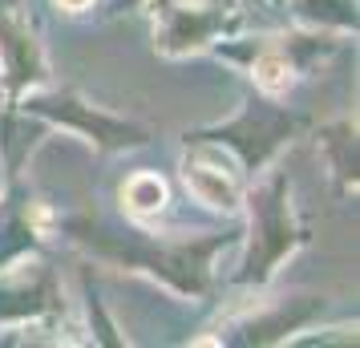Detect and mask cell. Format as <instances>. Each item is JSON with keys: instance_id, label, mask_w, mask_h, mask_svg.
Listing matches in <instances>:
<instances>
[{"instance_id": "cell-1", "label": "cell", "mask_w": 360, "mask_h": 348, "mask_svg": "<svg viewBox=\"0 0 360 348\" xmlns=\"http://www.w3.org/2000/svg\"><path fill=\"white\" fill-rule=\"evenodd\" d=\"M61 231L101 264L142 271L150 280L166 283L170 292H179L182 299H202L211 296L214 283V255L239 243L243 223L231 219L219 231L191 235L154 231L150 223H138V219H110L98 211H82V215L61 219Z\"/></svg>"}, {"instance_id": "cell-2", "label": "cell", "mask_w": 360, "mask_h": 348, "mask_svg": "<svg viewBox=\"0 0 360 348\" xmlns=\"http://www.w3.org/2000/svg\"><path fill=\"white\" fill-rule=\"evenodd\" d=\"M243 235H247V251L239 259V271L231 276V283L239 288H251L259 292L276 280V271L295 251L311 239L308 223L295 215V202H292V183L283 170H259L251 183H247L243 195Z\"/></svg>"}, {"instance_id": "cell-3", "label": "cell", "mask_w": 360, "mask_h": 348, "mask_svg": "<svg viewBox=\"0 0 360 348\" xmlns=\"http://www.w3.org/2000/svg\"><path fill=\"white\" fill-rule=\"evenodd\" d=\"M344 49V33L328 29H283V33H251V37H223L211 53L219 61L243 69L251 89L283 98L300 77H308L316 65H324L332 53Z\"/></svg>"}, {"instance_id": "cell-4", "label": "cell", "mask_w": 360, "mask_h": 348, "mask_svg": "<svg viewBox=\"0 0 360 348\" xmlns=\"http://www.w3.org/2000/svg\"><path fill=\"white\" fill-rule=\"evenodd\" d=\"M308 130V114L304 110H292L283 98H271V94H259V89H247L239 110L227 117V122H211L202 130H186L182 142H214L223 146L243 166L247 179H255L259 170L276 162V154L292 138Z\"/></svg>"}, {"instance_id": "cell-5", "label": "cell", "mask_w": 360, "mask_h": 348, "mask_svg": "<svg viewBox=\"0 0 360 348\" xmlns=\"http://www.w3.org/2000/svg\"><path fill=\"white\" fill-rule=\"evenodd\" d=\"M20 110H29L33 117H41L49 130H65L73 138H82L85 146H94L98 154H122V150L146 146L154 130L142 117L114 114L105 105H94L82 89L73 85H37L29 94H20Z\"/></svg>"}, {"instance_id": "cell-6", "label": "cell", "mask_w": 360, "mask_h": 348, "mask_svg": "<svg viewBox=\"0 0 360 348\" xmlns=\"http://www.w3.org/2000/svg\"><path fill=\"white\" fill-rule=\"evenodd\" d=\"M138 8H146L154 53L166 61L211 53V45L247 25L243 0H142Z\"/></svg>"}, {"instance_id": "cell-7", "label": "cell", "mask_w": 360, "mask_h": 348, "mask_svg": "<svg viewBox=\"0 0 360 348\" xmlns=\"http://www.w3.org/2000/svg\"><path fill=\"white\" fill-rule=\"evenodd\" d=\"M49 82V61L29 0H0V94L20 98Z\"/></svg>"}, {"instance_id": "cell-8", "label": "cell", "mask_w": 360, "mask_h": 348, "mask_svg": "<svg viewBox=\"0 0 360 348\" xmlns=\"http://www.w3.org/2000/svg\"><path fill=\"white\" fill-rule=\"evenodd\" d=\"M61 283L41 255H20L0 267V328H29L61 316Z\"/></svg>"}, {"instance_id": "cell-9", "label": "cell", "mask_w": 360, "mask_h": 348, "mask_svg": "<svg viewBox=\"0 0 360 348\" xmlns=\"http://www.w3.org/2000/svg\"><path fill=\"white\" fill-rule=\"evenodd\" d=\"M182 146L186 150H182V162H179V179L191 191V199L202 202L214 215L239 219L247 183H251L243 174V166L214 142H182Z\"/></svg>"}, {"instance_id": "cell-10", "label": "cell", "mask_w": 360, "mask_h": 348, "mask_svg": "<svg viewBox=\"0 0 360 348\" xmlns=\"http://www.w3.org/2000/svg\"><path fill=\"white\" fill-rule=\"evenodd\" d=\"M328 299L316 292H292V296L267 299L259 312H247L239 320H231L227 328L214 336V344H288L295 332H308L320 316H324Z\"/></svg>"}, {"instance_id": "cell-11", "label": "cell", "mask_w": 360, "mask_h": 348, "mask_svg": "<svg viewBox=\"0 0 360 348\" xmlns=\"http://www.w3.org/2000/svg\"><path fill=\"white\" fill-rule=\"evenodd\" d=\"M45 138H49V126L41 117L20 110L17 98L0 94V174L4 179H17Z\"/></svg>"}, {"instance_id": "cell-12", "label": "cell", "mask_w": 360, "mask_h": 348, "mask_svg": "<svg viewBox=\"0 0 360 348\" xmlns=\"http://www.w3.org/2000/svg\"><path fill=\"white\" fill-rule=\"evenodd\" d=\"M316 142L324 150V162H328V174H332V186H336V195L348 199V195H356V122L352 117H336V122H328L320 126L316 134Z\"/></svg>"}, {"instance_id": "cell-13", "label": "cell", "mask_w": 360, "mask_h": 348, "mask_svg": "<svg viewBox=\"0 0 360 348\" xmlns=\"http://www.w3.org/2000/svg\"><path fill=\"white\" fill-rule=\"evenodd\" d=\"M117 207H122V215L126 219H138V223H154L158 215H166V207H170V186H166L162 174H154V170H134L130 179L122 183L117 191Z\"/></svg>"}, {"instance_id": "cell-14", "label": "cell", "mask_w": 360, "mask_h": 348, "mask_svg": "<svg viewBox=\"0 0 360 348\" xmlns=\"http://www.w3.org/2000/svg\"><path fill=\"white\" fill-rule=\"evenodd\" d=\"M283 13H292L304 29H328L344 37L360 29L356 0H283Z\"/></svg>"}, {"instance_id": "cell-15", "label": "cell", "mask_w": 360, "mask_h": 348, "mask_svg": "<svg viewBox=\"0 0 360 348\" xmlns=\"http://www.w3.org/2000/svg\"><path fill=\"white\" fill-rule=\"evenodd\" d=\"M82 296H85V312H89V328H94V340L98 344H126L122 336H114V320L101 312V296L98 288H94V280H89V267H82Z\"/></svg>"}, {"instance_id": "cell-16", "label": "cell", "mask_w": 360, "mask_h": 348, "mask_svg": "<svg viewBox=\"0 0 360 348\" xmlns=\"http://www.w3.org/2000/svg\"><path fill=\"white\" fill-rule=\"evenodd\" d=\"M98 0H53V8H61L65 17H82V13H89Z\"/></svg>"}, {"instance_id": "cell-17", "label": "cell", "mask_w": 360, "mask_h": 348, "mask_svg": "<svg viewBox=\"0 0 360 348\" xmlns=\"http://www.w3.org/2000/svg\"><path fill=\"white\" fill-rule=\"evenodd\" d=\"M138 4H142V0H110L105 8H110V17H122V13H134Z\"/></svg>"}, {"instance_id": "cell-18", "label": "cell", "mask_w": 360, "mask_h": 348, "mask_svg": "<svg viewBox=\"0 0 360 348\" xmlns=\"http://www.w3.org/2000/svg\"><path fill=\"white\" fill-rule=\"evenodd\" d=\"M267 4H271V8H283V0H267Z\"/></svg>"}, {"instance_id": "cell-19", "label": "cell", "mask_w": 360, "mask_h": 348, "mask_svg": "<svg viewBox=\"0 0 360 348\" xmlns=\"http://www.w3.org/2000/svg\"><path fill=\"white\" fill-rule=\"evenodd\" d=\"M0 344H4V336H0Z\"/></svg>"}]
</instances>
